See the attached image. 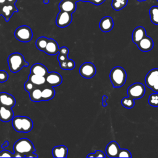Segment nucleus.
Masks as SVG:
<instances>
[{"mask_svg": "<svg viewBox=\"0 0 158 158\" xmlns=\"http://www.w3.org/2000/svg\"><path fill=\"white\" fill-rule=\"evenodd\" d=\"M106 0H89L88 2L94 4V5H96V6H98V5H100L101 4H102Z\"/></svg>", "mask_w": 158, "mask_h": 158, "instance_id": "38", "label": "nucleus"}, {"mask_svg": "<svg viewBox=\"0 0 158 158\" xmlns=\"http://www.w3.org/2000/svg\"><path fill=\"white\" fill-rule=\"evenodd\" d=\"M7 2L6 0H0V6H2Z\"/></svg>", "mask_w": 158, "mask_h": 158, "instance_id": "44", "label": "nucleus"}, {"mask_svg": "<svg viewBox=\"0 0 158 158\" xmlns=\"http://www.w3.org/2000/svg\"><path fill=\"white\" fill-rule=\"evenodd\" d=\"M52 154L54 157L65 158L67 156L68 148L64 145H59L53 148Z\"/></svg>", "mask_w": 158, "mask_h": 158, "instance_id": "20", "label": "nucleus"}, {"mask_svg": "<svg viewBox=\"0 0 158 158\" xmlns=\"http://www.w3.org/2000/svg\"><path fill=\"white\" fill-rule=\"evenodd\" d=\"M28 80L32 82L36 86H43L46 83V78L44 76H41L30 73Z\"/></svg>", "mask_w": 158, "mask_h": 158, "instance_id": "23", "label": "nucleus"}, {"mask_svg": "<svg viewBox=\"0 0 158 158\" xmlns=\"http://www.w3.org/2000/svg\"><path fill=\"white\" fill-rule=\"evenodd\" d=\"M99 28L103 32L110 31L114 27V21L111 17L106 16L101 19L99 22Z\"/></svg>", "mask_w": 158, "mask_h": 158, "instance_id": "17", "label": "nucleus"}, {"mask_svg": "<svg viewBox=\"0 0 158 158\" xmlns=\"http://www.w3.org/2000/svg\"><path fill=\"white\" fill-rule=\"evenodd\" d=\"M149 16L151 21L154 25H158V6H152L149 9Z\"/></svg>", "mask_w": 158, "mask_h": 158, "instance_id": "25", "label": "nucleus"}, {"mask_svg": "<svg viewBox=\"0 0 158 158\" xmlns=\"http://www.w3.org/2000/svg\"><path fill=\"white\" fill-rule=\"evenodd\" d=\"M30 73L45 77L48 74V70L43 64L36 63L31 66L30 69Z\"/></svg>", "mask_w": 158, "mask_h": 158, "instance_id": "22", "label": "nucleus"}, {"mask_svg": "<svg viewBox=\"0 0 158 158\" xmlns=\"http://www.w3.org/2000/svg\"><path fill=\"white\" fill-rule=\"evenodd\" d=\"M146 35V32L145 28L141 26H139L136 27L133 30L132 32L131 39L133 43L136 44L141 40H142Z\"/></svg>", "mask_w": 158, "mask_h": 158, "instance_id": "19", "label": "nucleus"}, {"mask_svg": "<svg viewBox=\"0 0 158 158\" xmlns=\"http://www.w3.org/2000/svg\"><path fill=\"white\" fill-rule=\"evenodd\" d=\"M8 73L4 70H0V82L3 83L8 80Z\"/></svg>", "mask_w": 158, "mask_h": 158, "instance_id": "33", "label": "nucleus"}, {"mask_svg": "<svg viewBox=\"0 0 158 158\" xmlns=\"http://www.w3.org/2000/svg\"><path fill=\"white\" fill-rule=\"evenodd\" d=\"M41 89H42L41 94H42L43 101H49L54 97L55 90L52 86L46 85Z\"/></svg>", "mask_w": 158, "mask_h": 158, "instance_id": "21", "label": "nucleus"}, {"mask_svg": "<svg viewBox=\"0 0 158 158\" xmlns=\"http://www.w3.org/2000/svg\"><path fill=\"white\" fill-rule=\"evenodd\" d=\"M122 105L127 109H131L135 106V99L128 96L123 98L121 101Z\"/></svg>", "mask_w": 158, "mask_h": 158, "instance_id": "28", "label": "nucleus"}, {"mask_svg": "<svg viewBox=\"0 0 158 158\" xmlns=\"http://www.w3.org/2000/svg\"><path fill=\"white\" fill-rule=\"evenodd\" d=\"M18 11L19 10L15 7V4L6 2L1 6V15L4 17L6 22H9L14 13Z\"/></svg>", "mask_w": 158, "mask_h": 158, "instance_id": "10", "label": "nucleus"}, {"mask_svg": "<svg viewBox=\"0 0 158 158\" xmlns=\"http://www.w3.org/2000/svg\"><path fill=\"white\" fill-rule=\"evenodd\" d=\"M79 73L85 78H91L95 75L96 69L93 63L85 62L80 67Z\"/></svg>", "mask_w": 158, "mask_h": 158, "instance_id": "8", "label": "nucleus"}, {"mask_svg": "<svg viewBox=\"0 0 158 158\" xmlns=\"http://www.w3.org/2000/svg\"><path fill=\"white\" fill-rule=\"evenodd\" d=\"M49 41V38L44 37V36H41L39 37L35 42V45L36 46V48L40 50V51H44L47 43Z\"/></svg>", "mask_w": 158, "mask_h": 158, "instance_id": "26", "label": "nucleus"}, {"mask_svg": "<svg viewBox=\"0 0 158 158\" xmlns=\"http://www.w3.org/2000/svg\"><path fill=\"white\" fill-rule=\"evenodd\" d=\"M117 157H131V154L130 151L127 149H120Z\"/></svg>", "mask_w": 158, "mask_h": 158, "instance_id": "30", "label": "nucleus"}, {"mask_svg": "<svg viewBox=\"0 0 158 158\" xmlns=\"http://www.w3.org/2000/svg\"><path fill=\"white\" fill-rule=\"evenodd\" d=\"M137 1H144L146 0H137Z\"/></svg>", "mask_w": 158, "mask_h": 158, "instance_id": "48", "label": "nucleus"}, {"mask_svg": "<svg viewBox=\"0 0 158 158\" xmlns=\"http://www.w3.org/2000/svg\"><path fill=\"white\" fill-rule=\"evenodd\" d=\"M76 2L73 0H62L59 4V8L61 11L73 14L77 9Z\"/></svg>", "mask_w": 158, "mask_h": 158, "instance_id": "13", "label": "nucleus"}, {"mask_svg": "<svg viewBox=\"0 0 158 158\" xmlns=\"http://www.w3.org/2000/svg\"><path fill=\"white\" fill-rule=\"evenodd\" d=\"M14 111L12 108L0 105V120L4 122H8L12 120Z\"/></svg>", "mask_w": 158, "mask_h": 158, "instance_id": "16", "label": "nucleus"}, {"mask_svg": "<svg viewBox=\"0 0 158 158\" xmlns=\"http://www.w3.org/2000/svg\"><path fill=\"white\" fill-rule=\"evenodd\" d=\"M81 1H84V2H88V1H89V0H81Z\"/></svg>", "mask_w": 158, "mask_h": 158, "instance_id": "47", "label": "nucleus"}, {"mask_svg": "<svg viewBox=\"0 0 158 158\" xmlns=\"http://www.w3.org/2000/svg\"><path fill=\"white\" fill-rule=\"evenodd\" d=\"M69 52V50L68 48H67L65 46H63V47L59 48V54L65 55V56H68Z\"/></svg>", "mask_w": 158, "mask_h": 158, "instance_id": "36", "label": "nucleus"}, {"mask_svg": "<svg viewBox=\"0 0 158 158\" xmlns=\"http://www.w3.org/2000/svg\"><path fill=\"white\" fill-rule=\"evenodd\" d=\"M14 129L19 133H28L33 127V122L31 118L26 116H15L12 120Z\"/></svg>", "mask_w": 158, "mask_h": 158, "instance_id": "1", "label": "nucleus"}, {"mask_svg": "<svg viewBox=\"0 0 158 158\" xmlns=\"http://www.w3.org/2000/svg\"><path fill=\"white\" fill-rule=\"evenodd\" d=\"M44 2L45 3V4H48V2H49V0H44Z\"/></svg>", "mask_w": 158, "mask_h": 158, "instance_id": "45", "label": "nucleus"}, {"mask_svg": "<svg viewBox=\"0 0 158 158\" xmlns=\"http://www.w3.org/2000/svg\"><path fill=\"white\" fill-rule=\"evenodd\" d=\"M157 1H158V0H157Z\"/></svg>", "mask_w": 158, "mask_h": 158, "instance_id": "50", "label": "nucleus"}, {"mask_svg": "<svg viewBox=\"0 0 158 158\" xmlns=\"http://www.w3.org/2000/svg\"><path fill=\"white\" fill-rule=\"evenodd\" d=\"M41 90V88H40L39 86H36L30 93H28L30 100L33 102H40L43 101Z\"/></svg>", "mask_w": 158, "mask_h": 158, "instance_id": "24", "label": "nucleus"}, {"mask_svg": "<svg viewBox=\"0 0 158 158\" xmlns=\"http://www.w3.org/2000/svg\"><path fill=\"white\" fill-rule=\"evenodd\" d=\"M149 104L153 107H158V93L156 92L150 94L148 99Z\"/></svg>", "mask_w": 158, "mask_h": 158, "instance_id": "29", "label": "nucleus"}, {"mask_svg": "<svg viewBox=\"0 0 158 158\" xmlns=\"http://www.w3.org/2000/svg\"><path fill=\"white\" fill-rule=\"evenodd\" d=\"M14 36L19 41L27 43L32 39L33 32L28 26L22 25L16 28L14 32Z\"/></svg>", "mask_w": 158, "mask_h": 158, "instance_id": "5", "label": "nucleus"}, {"mask_svg": "<svg viewBox=\"0 0 158 158\" xmlns=\"http://www.w3.org/2000/svg\"><path fill=\"white\" fill-rule=\"evenodd\" d=\"M146 85L155 92L158 93V69H151L145 77Z\"/></svg>", "mask_w": 158, "mask_h": 158, "instance_id": "7", "label": "nucleus"}, {"mask_svg": "<svg viewBox=\"0 0 158 158\" xmlns=\"http://www.w3.org/2000/svg\"><path fill=\"white\" fill-rule=\"evenodd\" d=\"M145 87L141 83H135L127 89V94L134 99L141 98L145 94Z\"/></svg>", "mask_w": 158, "mask_h": 158, "instance_id": "6", "label": "nucleus"}, {"mask_svg": "<svg viewBox=\"0 0 158 158\" xmlns=\"http://www.w3.org/2000/svg\"><path fill=\"white\" fill-rule=\"evenodd\" d=\"M14 152L20 154L23 157H26L30 153L35 152L36 149L33 143L26 138L18 139L14 144Z\"/></svg>", "mask_w": 158, "mask_h": 158, "instance_id": "3", "label": "nucleus"}, {"mask_svg": "<svg viewBox=\"0 0 158 158\" xmlns=\"http://www.w3.org/2000/svg\"><path fill=\"white\" fill-rule=\"evenodd\" d=\"M17 1V0H6L7 2H8V3H12V4H15Z\"/></svg>", "mask_w": 158, "mask_h": 158, "instance_id": "43", "label": "nucleus"}, {"mask_svg": "<svg viewBox=\"0 0 158 158\" xmlns=\"http://www.w3.org/2000/svg\"><path fill=\"white\" fill-rule=\"evenodd\" d=\"M128 0H112V7L115 10H120L127 4Z\"/></svg>", "mask_w": 158, "mask_h": 158, "instance_id": "27", "label": "nucleus"}, {"mask_svg": "<svg viewBox=\"0 0 158 158\" xmlns=\"http://www.w3.org/2000/svg\"><path fill=\"white\" fill-rule=\"evenodd\" d=\"M104 153L99 150L95 151L94 153H90L87 156V157H105Z\"/></svg>", "mask_w": 158, "mask_h": 158, "instance_id": "32", "label": "nucleus"}, {"mask_svg": "<svg viewBox=\"0 0 158 158\" xmlns=\"http://www.w3.org/2000/svg\"><path fill=\"white\" fill-rule=\"evenodd\" d=\"M73 1H75V2H77V1H81V0H73Z\"/></svg>", "mask_w": 158, "mask_h": 158, "instance_id": "49", "label": "nucleus"}, {"mask_svg": "<svg viewBox=\"0 0 158 158\" xmlns=\"http://www.w3.org/2000/svg\"><path fill=\"white\" fill-rule=\"evenodd\" d=\"M38 156L37 154H36L34 152H32V153H30L28 155H27L26 156V157H38Z\"/></svg>", "mask_w": 158, "mask_h": 158, "instance_id": "41", "label": "nucleus"}, {"mask_svg": "<svg viewBox=\"0 0 158 158\" xmlns=\"http://www.w3.org/2000/svg\"><path fill=\"white\" fill-rule=\"evenodd\" d=\"M13 154L7 150H2L0 152V157H12Z\"/></svg>", "mask_w": 158, "mask_h": 158, "instance_id": "34", "label": "nucleus"}, {"mask_svg": "<svg viewBox=\"0 0 158 158\" xmlns=\"http://www.w3.org/2000/svg\"><path fill=\"white\" fill-rule=\"evenodd\" d=\"M136 44L141 51L148 52L153 48L154 41L151 37L146 35Z\"/></svg>", "mask_w": 158, "mask_h": 158, "instance_id": "12", "label": "nucleus"}, {"mask_svg": "<svg viewBox=\"0 0 158 158\" xmlns=\"http://www.w3.org/2000/svg\"><path fill=\"white\" fill-rule=\"evenodd\" d=\"M8 146H9V141H5V142L1 145V147L2 148H6V147H7Z\"/></svg>", "mask_w": 158, "mask_h": 158, "instance_id": "42", "label": "nucleus"}, {"mask_svg": "<svg viewBox=\"0 0 158 158\" xmlns=\"http://www.w3.org/2000/svg\"><path fill=\"white\" fill-rule=\"evenodd\" d=\"M120 149L118 144L115 141H110L106 148V153L109 157H117V155Z\"/></svg>", "mask_w": 158, "mask_h": 158, "instance_id": "15", "label": "nucleus"}, {"mask_svg": "<svg viewBox=\"0 0 158 158\" xmlns=\"http://www.w3.org/2000/svg\"><path fill=\"white\" fill-rule=\"evenodd\" d=\"M109 77L113 87L119 88L125 83L127 73L123 68L120 66H117L112 69L110 72Z\"/></svg>", "mask_w": 158, "mask_h": 158, "instance_id": "4", "label": "nucleus"}, {"mask_svg": "<svg viewBox=\"0 0 158 158\" xmlns=\"http://www.w3.org/2000/svg\"><path fill=\"white\" fill-rule=\"evenodd\" d=\"M107 98H108V97H107V96H106V95H104V96H102V106H104V107H105V106H107V103L106 102V100L107 99Z\"/></svg>", "mask_w": 158, "mask_h": 158, "instance_id": "40", "label": "nucleus"}, {"mask_svg": "<svg viewBox=\"0 0 158 158\" xmlns=\"http://www.w3.org/2000/svg\"><path fill=\"white\" fill-rule=\"evenodd\" d=\"M46 84L54 86H57L60 85L62 82V76L56 72H48V74L45 76Z\"/></svg>", "mask_w": 158, "mask_h": 158, "instance_id": "11", "label": "nucleus"}, {"mask_svg": "<svg viewBox=\"0 0 158 158\" xmlns=\"http://www.w3.org/2000/svg\"><path fill=\"white\" fill-rule=\"evenodd\" d=\"M36 87V86H35L32 82H31L28 80L24 84V88H25V91H27L28 93H30L31 90H33Z\"/></svg>", "mask_w": 158, "mask_h": 158, "instance_id": "31", "label": "nucleus"}, {"mask_svg": "<svg viewBox=\"0 0 158 158\" xmlns=\"http://www.w3.org/2000/svg\"><path fill=\"white\" fill-rule=\"evenodd\" d=\"M1 15V6H0V16Z\"/></svg>", "mask_w": 158, "mask_h": 158, "instance_id": "46", "label": "nucleus"}, {"mask_svg": "<svg viewBox=\"0 0 158 158\" xmlns=\"http://www.w3.org/2000/svg\"><path fill=\"white\" fill-rule=\"evenodd\" d=\"M72 14L67 12L60 10L56 19V23L57 26L60 28H65L69 26L72 21Z\"/></svg>", "mask_w": 158, "mask_h": 158, "instance_id": "9", "label": "nucleus"}, {"mask_svg": "<svg viewBox=\"0 0 158 158\" xmlns=\"http://www.w3.org/2000/svg\"><path fill=\"white\" fill-rule=\"evenodd\" d=\"M60 67L63 70H67V60L59 62Z\"/></svg>", "mask_w": 158, "mask_h": 158, "instance_id": "39", "label": "nucleus"}, {"mask_svg": "<svg viewBox=\"0 0 158 158\" xmlns=\"http://www.w3.org/2000/svg\"><path fill=\"white\" fill-rule=\"evenodd\" d=\"M59 48L57 43L53 39H49V41L47 43V45L43 52L46 53L48 55L54 56L59 53Z\"/></svg>", "mask_w": 158, "mask_h": 158, "instance_id": "18", "label": "nucleus"}, {"mask_svg": "<svg viewBox=\"0 0 158 158\" xmlns=\"http://www.w3.org/2000/svg\"><path fill=\"white\" fill-rule=\"evenodd\" d=\"M75 63L72 59H68L67 60V70H73L75 68Z\"/></svg>", "mask_w": 158, "mask_h": 158, "instance_id": "35", "label": "nucleus"}, {"mask_svg": "<svg viewBox=\"0 0 158 158\" xmlns=\"http://www.w3.org/2000/svg\"><path fill=\"white\" fill-rule=\"evenodd\" d=\"M58 56H57V60L59 62H64V61H66L69 59L68 58V56H65V55H63L61 54L58 53Z\"/></svg>", "mask_w": 158, "mask_h": 158, "instance_id": "37", "label": "nucleus"}, {"mask_svg": "<svg viewBox=\"0 0 158 158\" xmlns=\"http://www.w3.org/2000/svg\"><path fill=\"white\" fill-rule=\"evenodd\" d=\"M9 70L12 73L19 72L23 67H27L28 62L25 60L22 54L19 52H14L10 54L7 59Z\"/></svg>", "mask_w": 158, "mask_h": 158, "instance_id": "2", "label": "nucleus"}, {"mask_svg": "<svg viewBox=\"0 0 158 158\" xmlns=\"http://www.w3.org/2000/svg\"><path fill=\"white\" fill-rule=\"evenodd\" d=\"M15 104L14 97L7 93H0V105L12 108Z\"/></svg>", "mask_w": 158, "mask_h": 158, "instance_id": "14", "label": "nucleus"}]
</instances>
